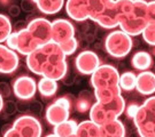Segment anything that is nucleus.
Here are the masks:
<instances>
[{
    "instance_id": "30",
    "label": "nucleus",
    "mask_w": 155,
    "mask_h": 137,
    "mask_svg": "<svg viewBox=\"0 0 155 137\" xmlns=\"http://www.w3.org/2000/svg\"><path fill=\"white\" fill-rule=\"evenodd\" d=\"M143 38L144 40L150 46H155V24L154 23H148L147 26L145 27L143 31Z\"/></svg>"
},
{
    "instance_id": "10",
    "label": "nucleus",
    "mask_w": 155,
    "mask_h": 137,
    "mask_svg": "<svg viewBox=\"0 0 155 137\" xmlns=\"http://www.w3.org/2000/svg\"><path fill=\"white\" fill-rule=\"evenodd\" d=\"M18 64L20 58L16 51L0 44V73H12L18 67Z\"/></svg>"
},
{
    "instance_id": "19",
    "label": "nucleus",
    "mask_w": 155,
    "mask_h": 137,
    "mask_svg": "<svg viewBox=\"0 0 155 137\" xmlns=\"http://www.w3.org/2000/svg\"><path fill=\"white\" fill-rule=\"evenodd\" d=\"M121 88L120 86H113V87H106L94 89V98L98 103H107L110 102L111 99L116 98L117 96L121 95Z\"/></svg>"
},
{
    "instance_id": "31",
    "label": "nucleus",
    "mask_w": 155,
    "mask_h": 137,
    "mask_svg": "<svg viewBox=\"0 0 155 137\" xmlns=\"http://www.w3.org/2000/svg\"><path fill=\"white\" fill-rule=\"evenodd\" d=\"M60 48L62 49V51L64 53V55H66V56L72 55L78 48L77 40H76V38L74 37V38H71L70 40H68V41H64V42L60 44Z\"/></svg>"
},
{
    "instance_id": "2",
    "label": "nucleus",
    "mask_w": 155,
    "mask_h": 137,
    "mask_svg": "<svg viewBox=\"0 0 155 137\" xmlns=\"http://www.w3.org/2000/svg\"><path fill=\"white\" fill-rule=\"evenodd\" d=\"M125 111V101L122 96H117L107 103L94 102L90 109V120L93 121L98 126H101L106 122L118 119L120 115Z\"/></svg>"
},
{
    "instance_id": "20",
    "label": "nucleus",
    "mask_w": 155,
    "mask_h": 137,
    "mask_svg": "<svg viewBox=\"0 0 155 137\" xmlns=\"http://www.w3.org/2000/svg\"><path fill=\"white\" fill-rule=\"evenodd\" d=\"M35 2L39 11L46 15L59 13L64 5V0H36Z\"/></svg>"
},
{
    "instance_id": "38",
    "label": "nucleus",
    "mask_w": 155,
    "mask_h": 137,
    "mask_svg": "<svg viewBox=\"0 0 155 137\" xmlns=\"http://www.w3.org/2000/svg\"><path fill=\"white\" fill-rule=\"evenodd\" d=\"M0 95L2 97H7L11 95V88H9V85L6 83V82H1L0 83Z\"/></svg>"
},
{
    "instance_id": "39",
    "label": "nucleus",
    "mask_w": 155,
    "mask_h": 137,
    "mask_svg": "<svg viewBox=\"0 0 155 137\" xmlns=\"http://www.w3.org/2000/svg\"><path fill=\"white\" fill-rule=\"evenodd\" d=\"M4 137H24V136H22V135L17 132L15 128H13V127H12L11 129H8V130L5 132Z\"/></svg>"
},
{
    "instance_id": "44",
    "label": "nucleus",
    "mask_w": 155,
    "mask_h": 137,
    "mask_svg": "<svg viewBox=\"0 0 155 137\" xmlns=\"http://www.w3.org/2000/svg\"><path fill=\"white\" fill-rule=\"evenodd\" d=\"M68 137H78L76 134H72V135H70V136H68Z\"/></svg>"
},
{
    "instance_id": "14",
    "label": "nucleus",
    "mask_w": 155,
    "mask_h": 137,
    "mask_svg": "<svg viewBox=\"0 0 155 137\" xmlns=\"http://www.w3.org/2000/svg\"><path fill=\"white\" fill-rule=\"evenodd\" d=\"M66 11L68 16L76 22H84L89 20L85 0H67Z\"/></svg>"
},
{
    "instance_id": "33",
    "label": "nucleus",
    "mask_w": 155,
    "mask_h": 137,
    "mask_svg": "<svg viewBox=\"0 0 155 137\" xmlns=\"http://www.w3.org/2000/svg\"><path fill=\"white\" fill-rule=\"evenodd\" d=\"M147 20L148 23L155 24V0L147 2Z\"/></svg>"
},
{
    "instance_id": "26",
    "label": "nucleus",
    "mask_w": 155,
    "mask_h": 137,
    "mask_svg": "<svg viewBox=\"0 0 155 137\" xmlns=\"http://www.w3.org/2000/svg\"><path fill=\"white\" fill-rule=\"evenodd\" d=\"M155 120V115L150 112V110H147L144 105H140L139 106L137 113L133 118V121H134V125L137 128H140V127L145 126L147 123H150L152 121Z\"/></svg>"
},
{
    "instance_id": "3",
    "label": "nucleus",
    "mask_w": 155,
    "mask_h": 137,
    "mask_svg": "<svg viewBox=\"0 0 155 137\" xmlns=\"http://www.w3.org/2000/svg\"><path fill=\"white\" fill-rule=\"evenodd\" d=\"M132 46V38L125 32H123L122 30H115L106 37L105 48L111 57H125L131 51Z\"/></svg>"
},
{
    "instance_id": "27",
    "label": "nucleus",
    "mask_w": 155,
    "mask_h": 137,
    "mask_svg": "<svg viewBox=\"0 0 155 137\" xmlns=\"http://www.w3.org/2000/svg\"><path fill=\"white\" fill-rule=\"evenodd\" d=\"M115 9L120 16V23L131 16L133 11V0H115Z\"/></svg>"
},
{
    "instance_id": "34",
    "label": "nucleus",
    "mask_w": 155,
    "mask_h": 137,
    "mask_svg": "<svg viewBox=\"0 0 155 137\" xmlns=\"http://www.w3.org/2000/svg\"><path fill=\"white\" fill-rule=\"evenodd\" d=\"M7 44V47L11 49L16 51V45H17V31L16 32H12L9 34V37L7 38V40L5 41Z\"/></svg>"
},
{
    "instance_id": "4",
    "label": "nucleus",
    "mask_w": 155,
    "mask_h": 137,
    "mask_svg": "<svg viewBox=\"0 0 155 137\" xmlns=\"http://www.w3.org/2000/svg\"><path fill=\"white\" fill-rule=\"evenodd\" d=\"M120 73L114 66L109 64L100 65L91 74V85L94 89L118 86Z\"/></svg>"
},
{
    "instance_id": "35",
    "label": "nucleus",
    "mask_w": 155,
    "mask_h": 137,
    "mask_svg": "<svg viewBox=\"0 0 155 137\" xmlns=\"http://www.w3.org/2000/svg\"><path fill=\"white\" fill-rule=\"evenodd\" d=\"M143 105H144L147 110H150V112L155 115V96H150V97H148V98L143 103Z\"/></svg>"
},
{
    "instance_id": "7",
    "label": "nucleus",
    "mask_w": 155,
    "mask_h": 137,
    "mask_svg": "<svg viewBox=\"0 0 155 137\" xmlns=\"http://www.w3.org/2000/svg\"><path fill=\"white\" fill-rule=\"evenodd\" d=\"M100 65L99 56L92 50H84L75 60V66L77 71L85 76H91Z\"/></svg>"
},
{
    "instance_id": "25",
    "label": "nucleus",
    "mask_w": 155,
    "mask_h": 137,
    "mask_svg": "<svg viewBox=\"0 0 155 137\" xmlns=\"http://www.w3.org/2000/svg\"><path fill=\"white\" fill-rule=\"evenodd\" d=\"M77 122L75 120H66L54 126V130H53V134H55L56 136L59 137H68L75 134L76 132V129H77Z\"/></svg>"
},
{
    "instance_id": "11",
    "label": "nucleus",
    "mask_w": 155,
    "mask_h": 137,
    "mask_svg": "<svg viewBox=\"0 0 155 137\" xmlns=\"http://www.w3.org/2000/svg\"><path fill=\"white\" fill-rule=\"evenodd\" d=\"M69 113H70V109L61 103H59L55 101L53 104H51L47 109H46V113H45V119L46 121L52 125V126H56L59 123H61L63 121L69 119Z\"/></svg>"
},
{
    "instance_id": "12",
    "label": "nucleus",
    "mask_w": 155,
    "mask_h": 137,
    "mask_svg": "<svg viewBox=\"0 0 155 137\" xmlns=\"http://www.w3.org/2000/svg\"><path fill=\"white\" fill-rule=\"evenodd\" d=\"M39 45L37 41L33 39V37L30 34L28 29H21L17 31V45H16V51L20 54L28 56L32 51L37 49Z\"/></svg>"
},
{
    "instance_id": "40",
    "label": "nucleus",
    "mask_w": 155,
    "mask_h": 137,
    "mask_svg": "<svg viewBox=\"0 0 155 137\" xmlns=\"http://www.w3.org/2000/svg\"><path fill=\"white\" fill-rule=\"evenodd\" d=\"M20 13H21V9H20V7L17 5H12L11 7H9V15H11V16L16 17L20 15Z\"/></svg>"
},
{
    "instance_id": "45",
    "label": "nucleus",
    "mask_w": 155,
    "mask_h": 137,
    "mask_svg": "<svg viewBox=\"0 0 155 137\" xmlns=\"http://www.w3.org/2000/svg\"><path fill=\"white\" fill-rule=\"evenodd\" d=\"M153 54L155 55V46H154V48H153Z\"/></svg>"
},
{
    "instance_id": "6",
    "label": "nucleus",
    "mask_w": 155,
    "mask_h": 137,
    "mask_svg": "<svg viewBox=\"0 0 155 137\" xmlns=\"http://www.w3.org/2000/svg\"><path fill=\"white\" fill-rule=\"evenodd\" d=\"M13 128H15L24 137H40L43 128L40 122L32 115H21L13 123Z\"/></svg>"
},
{
    "instance_id": "42",
    "label": "nucleus",
    "mask_w": 155,
    "mask_h": 137,
    "mask_svg": "<svg viewBox=\"0 0 155 137\" xmlns=\"http://www.w3.org/2000/svg\"><path fill=\"white\" fill-rule=\"evenodd\" d=\"M11 2V0H0V5L1 6H7Z\"/></svg>"
},
{
    "instance_id": "24",
    "label": "nucleus",
    "mask_w": 155,
    "mask_h": 137,
    "mask_svg": "<svg viewBox=\"0 0 155 137\" xmlns=\"http://www.w3.org/2000/svg\"><path fill=\"white\" fill-rule=\"evenodd\" d=\"M94 95L90 93L89 90H83L78 95L77 99L75 102V109L81 113H85L86 111H90L91 106L93 105Z\"/></svg>"
},
{
    "instance_id": "17",
    "label": "nucleus",
    "mask_w": 155,
    "mask_h": 137,
    "mask_svg": "<svg viewBox=\"0 0 155 137\" xmlns=\"http://www.w3.org/2000/svg\"><path fill=\"white\" fill-rule=\"evenodd\" d=\"M100 127V137H125V127L118 119L106 122Z\"/></svg>"
},
{
    "instance_id": "46",
    "label": "nucleus",
    "mask_w": 155,
    "mask_h": 137,
    "mask_svg": "<svg viewBox=\"0 0 155 137\" xmlns=\"http://www.w3.org/2000/svg\"><path fill=\"white\" fill-rule=\"evenodd\" d=\"M33 1H36V0H33Z\"/></svg>"
},
{
    "instance_id": "22",
    "label": "nucleus",
    "mask_w": 155,
    "mask_h": 137,
    "mask_svg": "<svg viewBox=\"0 0 155 137\" xmlns=\"http://www.w3.org/2000/svg\"><path fill=\"white\" fill-rule=\"evenodd\" d=\"M131 63H132V66L136 70L147 71L152 65V56H150V53H147L145 50H140V51H137L133 55Z\"/></svg>"
},
{
    "instance_id": "43",
    "label": "nucleus",
    "mask_w": 155,
    "mask_h": 137,
    "mask_svg": "<svg viewBox=\"0 0 155 137\" xmlns=\"http://www.w3.org/2000/svg\"><path fill=\"white\" fill-rule=\"evenodd\" d=\"M46 137H59V136H56L55 134H51V135H47Z\"/></svg>"
},
{
    "instance_id": "36",
    "label": "nucleus",
    "mask_w": 155,
    "mask_h": 137,
    "mask_svg": "<svg viewBox=\"0 0 155 137\" xmlns=\"http://www.w3.org/2000/svg\"><path fill=\"white\" fill-rule=\"evenodd\" d=\"M139 106H140V105H137V104H130L129 105L127 109H125L127 118L133 119V118H134V115H136V113H137V111H138Z\"/></svg>"
},
{
    "instance_id": "21",
    "label": "nucleus",
    "mask_w": 155,
    "mask_h": 137,
    "mask_svg": "<svg viewBox=\"0 0 155 137\" xmlns=\"http://www.w3.org/2000/svg\"><path fill=\"white\" fill-rule=\"evenodd\" d=\"M78 137H100V127L91 120H85L77 125L75 132Z\"/></svg>"
},
{
    "instance_id": "23",
    "label": "nucleus",
    "mask_w": 155,
    "mask_h": 137,
    "mask_svg": "<svg viewBox=\"0 0 155 137\" xmlns=\"http://www.w3.org/2000/svg\"><path fill=\"white\" fill-rule=\"evenodd\" d=\"M58 81L50 78H41L37 83V89L44 97H52L58 92Z\"/></svg>"
},
{
    "instance_id": "29",
    "label": "nucleus",
    "mask_w": 155,
    "mask_h": 137,
    "mask_svg": "<svg viewBox=\"0 0 155 137\" xmlns=\"http://www.w3.org/2000/svg\"><path fill=\"white\" fill-rule=\"evenodd\" d=\"M12 30H13V27H12L9 17L4 14H0V44H2L4 41L7 40L9 34L13 32Z\"/></svg>"
},
{
    "instance_id": "28",
    "label": "nucleus",
    "mask_w": 155,
    "mask_h": 137,
    "mask_svg": "<svg viewBox=\"0 0 155 137\" xmlns=\"http://www.w3.org/2000/svg\"><path fill=\"white\" fill-rule=\"evenodd\" d=\"M136 82H137V76L133 72H124L120 76L118 86L122 90L131 92L136 89Z\"/></svg>"
},
{
    "instance_id": "16",
    "label": "nucleus",
    "mask_w": 155,
    "mask_h": 137,
    "mask_svg": "<svg viewBox=\"0 0 155 137\" xmlns=\"http://www.w3.org/2000/svg\"><path fill=\"white\" fill-rule=\"evenodd\" d=\"M95 23H98L100 26L105 29H114L120 25V16L115 9L114 2L95 20Z\"/></svg>"
},
{
    "instance_id": "15",
    "label": "nucleus",
    "mask_w": 155,
    "mask_h": 137,
    "mask_svg": "<svg viewBox=\"0 0 155 137\" xmlns=\"http://www.w3.org/2000/svg\"><path fill=\"white\" fill-rule=\"evenodd\" d=\"M136 89L139 94L150 96L155 93V73L152 71H143L137 76Z\"/></svg>"
},
{
    "instance_id": "41",
    "label": "nucleus",
    "mask_w": 155,
    "mask_h": 137,
    "mask_svg": "<svg viewBox=\"0 0 155 137\" xmlns=\"http://www.w3.org/2000/svg\"><path fill=\"white\" fill-rule=\"evenodd\" d=\"M2 109H4V97L0 95V112L2 111Z\"/></svg>"
},
{
    "instance_id": "32",
    "label": "nucleus",
    "mask_w": 155,
    "mask_h": 137,
    "mask_svg": "<svg viewBox=\"0 0 155 137\" xmlns=\"http://www.w3.org/2000/svg\"><path fill=\"white\" fill-rule=\"evenodd\" d=\"M137 132L140 137H155V120L140 128H137Z\"/></svg>"
},
{
    "instance_id": "8",
    "label": "nucleus",
    "mask_w": 155,
    "mask_h": 137,
    "mask_svg": "<svg viewBox=\"0 0 155 137\" xmlns=\"http://www.w3.org/2000/svg\"><path fill=\"white\" fill-rule=\"evenodd\" d=\"M75 37V26L70 21L59 18L52 22V41L62 44Z\"/></svg>"
},
{
    "instance_id": "1",
    "label": "nucleus",
    "mask_w": 155,
    "mask_h": 137,
    "mask_svg": "<svg viewBox=\"0 0 155 137\" xmlns=\"http://www.w3.org/2000/svg\"><path fill=\"white\" fill-rule=\"evenodd\" d=\"M27 66L35 74L56 81L66 77L68 70L66 55L60 48V45L53 41L39 46L28 55Z\"/></svg>"
},
{
    "instance_id": "13",
    "label": "nucleus",
    "mask_w": 155,
    "mask_h": 137,
    "mask_svg": "<svg viewBox=\"0 0 155 137\" xmlns=\"http://www.w3.org/2000/svg\"><path fill=\"white\" fill-rule=\"evenodd\" d=\"M147 24H148V20L145 17L130 16L120 23V30H122L123 32L129 34L130 37L139 36L143 33Z\"/></svg>"
},
{
    "instance_id": "5",
    "label": "nucleus",
    "mask_w": 155,
    "mask_h": 137,
    "mask_svg": "<svg viewBox=\"0 0 155 137\" xmlns=\"http://www.w3.org/2000/svg\"><path fill=\"white\" fill-rule=\"evenodd\" d=\"M27 29L39 46H43L52 41V22L44 17L32 20L28 24Z\"/></svg>"
},
{
    "instance_id": "37",
    "label": "nucleus",
    "mask_w": 155,
    "mask_h": 137,
    "mask_svg": "<svg viewBox=\"0 0 155 137\" xmlns=\"http://www.w3.org/2000/svg\"><path fill=\"white\" fill-rule=\"evenodd\" d=\"M22 8L25 11H32L36 8V2L33 0H23Z\"/></svg>"
},
{
    "instance_id": "9",
    "label": "nucleus",
    "mask_w": 155,
    "mask_h": 137,
    "mask_svg": "<svg viewBox=\"0 0 155 137\" xmlns=\"http://www.w3.org/2000/svg\"><path fill=\"white\" fill-rule=\"evenodd\" d=\"M13 92L18 99H31L37 92V82L35 81L33 78L27 76L17 78L13 83Z\"/></svg>"
},
{
    "instance_id": "18",
    "label": "nucleus",
    "mask_w": 155,
    "mask_h": 137,
    "mask_svg": "<svg viewBox=\"0 0 155 137\" xmlns=\"http://www.w3.org/2000/svg\"><path fill=\"white\" fill-rule=\"evenodd\" d=\"M114 2V0H85L89 20L95 22V20Z\"/></svg>"
}]
</instances>
